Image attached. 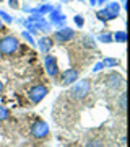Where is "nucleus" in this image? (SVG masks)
<instances>
[{
    "label": "nucleus",
    "mask_w": 130,
    "mask_h": 147,
    "mask_svg": "<svg viewBox=\"0 0 130 147\" xmlns=\"http://www.w3.org/2000/svg\"><path fill=\"white\" fill-rule=\"evenodd\" d=\"M119 3L117 2H109L107 5L104 7L103 10H99L96 15H98L99 20L103 21H107V20H114V18H117L119 16Z\"/></svg>",
    "instance_id": "obj_1"
},
{
    "label": "nucleus",
    "mask_w": 130,
    "mask_h": 147,
    "mask_svg": "<svg viewBox=\"0 0 130 147\" xmlns=\"http://www.w3.org/2000/svg\"><path fill=\"white\" fill-rule=\"evenodd\" d=\"M89 88H91L89 80H80V82H77L70 88V95H72V98H75V100H83L85 96L89 93Z\"/></svg>",
    "instance_id": "obj_2"
},
{
    "label": "nucleus",
    "mask_w": 130,
    "mask_h": 147,
    "mask_svg": "<svg viewBox=\"0 0 130 147\" xmlns=\"http://www.w3.org/2000/svg\"><path fill=\"white\" fill-rule=\"evenodd\" d=\"M18 49V39L15 36H5L3 39H0V53L10 56Z\"/></svg>",
    "instance_id": "obj_3"
},
{
    "label": "nucleus",
    "mask_w": 130,
    "mask_h": 147,
    "mask_svg": "<svg viewBox=\"0 0 130 147\" xmlns=\"http://www.w3.org/2000/svg\"><path fill=\"white\" fill-rule=\"evenodd\" d=\"M31 134H33V137H36V139H44V137L49 134V126H47V123L42 121V119H36L31 126Z\"/></svg>",
    "instance_id": "obj_4"
},
{
    "label": "nucleus",
    "mask_w": 130,
    "mask_h": 147,
    "mask_svg": "<svg viewBox=\"0 0 130 147\" xmlns=\"http://www.w3.org/2000/svg\"><path fill=\"white\" fill-rule=\"evenodd\" d=\"M47 95V87H44V85H34V87H31L29 88V92H28V98L33 101V103H39V101H42L44 98H46Z\"/></svg>",
    "instance_id": "obj_5"
},
{
    "label": "nucleus",
    "mask_w": 130,
    "mask_h": 147,
    "mask_svg": "<svg viewBox=\"0 0 130 147\" xmlns=\"http://www.w3.org/2000/svg\"><path fill=\"white\" fill-rule=\"evenodd\" d=\"M106 85H107V88H111V90H117L124 85V77L117 72H112L106 77Z\"/></svg>",
    "instance_id": "obj_6"
},
{
    "label": "nucleus",
    "mask_w": 130,
    "mask_h": 147,
    "mask_svg": "<svg viewBox=\"0 0 130 147\" xmlns=\"http://www.w3.org/2000/svg\"><path fill=\"white\" fill-rule=\"evenodd\" d=\"M75 36V33H73V30L72 28H60V30H57V31L54 33V39L57 42H67V41H70L72 38Z\"/></svg>",
    "instance_id": "obj_7"
},
{
    "label": "nucleus",
    "mask_w": 130,
    "mask_h": 147,
    "mask_svg": "<svg viewBox=\"0 0 130 147\" xmlns=\"http://www.w3.org/2000/svg\"><path fill=\"white\" fill-rule=\"evenodd\" d=\"M78 70L77 69H67L65 72L62 74V77H60V84L62 85H72V84H75L78 80Z\"/></svg>",
    "instance_id": "obj_8"
},
{
    "label": "nucleus",
    "mask_w": 130,
    "mask_h": 147,
    "mask_svg": "<svg viewBox=\"0 0 130 147\" xmlns=\"http://www.w3.org/2000/svg\"><path fill=\"white\" fill-rule=\"evenodd\" d=\"M65 20H67V16L63 15V13H60V10H59V8H54V10L51 11V25L59 26V28H63Z\"/></svg>",
    "instance_id": "obj_9"
},
{
    "label": "nucleus",
    "mask_w": 130,
    "mask_h": 147,
    "mask_svg": "<svg viewBox=\"0 0 130 147\" xmlns=\"http://www.w3.org/2000/svg\"><path fill=\"white\" fill-rule=\"evenodd\" d=\"M44 64H46V70H47V74H49L51 77H55V75L59 74L57 59L54 57V56H46V61H44Z\"/></svg>",
    "instance_id": "obj_10"
},
{
    "label": "nucleus",
    "mask_w": 130,
    "mask_h": 147,
    "mask_svg": "<svg viewBox=\"0 0 130 147\" xmlns=\"http://www.w3.org/2000/svg\"><path fill=\"white\" fill-rule=\"evenodd\" d=\"M51 47H52V39H51V38L44 36V38L39 39V51H41V53H47Z\"/></svg>",
    "instance_id": "obj_11"
},
{
    "label": "nucleus",
    "mask_w": 130,
    "mask_h": 147,
    "mask_svg": "<svg viewBox=\"0 0 130 147\" xmlns=\"http://www.w3.org/2000/svg\"><path fill=\"white\" fill-rule=\"evenodd\" d=\"M99 42H112V34L111 33H101L98 36Z\"/></svg>",
    "instance_id": "obj_12"
},
{
    "label": "nucleus",
    "mask_w": 130,
    "mask_h": 147,
    "mask_svg": "<svg viewBox=\"0 0 130 147\" xmlns=\"http://www.w3.org/2000/svg\"><path fill=\"white\" fill-rule=\"evenodd\" d=\"M103 67H115L117 64H119V61L117 59H111V57H107V59H104L103 62Z\"/></svg>",
    "instance_id": "obj_13"
},
{
    "label": "nucleus",
    "mask_w": 130,
    "mask_h": 147,
    "mask_svg": "<svg viewBox=\"0 0 130 147\" xmlns=\"http://www.w3.org/2000/svg\"><path fill=\"white\" fill-rule=\"evenodd\" d=\"M83 42H85V47H88V49H94L96 47V42H94V39L91 36H85Z\"/></svg>",
    "instance_id": "obj_14"
},
{
    "label": "nucleus",
    "mask_w": 130,
    "mask_h": 147,
    "mask_svg": "<svg viewBox=\"0 0 130 147\" xmlns=\"http://www.w3.org/2000/svg\"><path fill=\"white\" fill-rule=\"evenodd\" d=\"M119 108L120 111H125V108H127V93H122L119 96Z\"/></svg>",
    "instance_id": "obj_15"
},
{
    "label": "nucleus",
    "mask_w": 130,
    "mask_h": 147,
    "mask_svg": "<svg viewBox=\"0 0 130 147\" xmlns=\"http://www.w3.org/2000/svg\"><path fill=\"white\" fill-rule=\"evenodd\" d=\"M114 39L117 42H125V41H127V33H125V31H117L114 34Z\"/></svg>",
    "instance_id": "obj_16"
},
{
    "label": "nucleus",
    "mask_w": 130,
    "mask_h": 147,
    "mask_svg": "<svg viewBox=\"0 0 130 147\" xmlns=\"http://www.w3.org/2000/svg\"><path fill=\"white\" fill-rule=\"evenodd\" d=\"M8 116H10L8 110H7L5 106H2V105H0V121H5V119H8Z\"/></svg>",
    "instance_id": "obj_17"
},
{
    "label": "nucleus",
    "mask_w": 130,
    "mask_h": 147,
    "mask_svg": "<svg viewBox=\"0 0 130 147\" xmlns=\"http://www.w3.org/2000/svg\"><path fill=\"white\" fill-rule=\"evenodd\" d=\"M86 147H104V144L99 139H93V141H89L88 144H86Z\"/></svg>",
    "instance_id": "obj_18"
},
{
    "label": "nucleus",
    "mask_w": 130,
    "mask_h": 147,
    "mask_svg": "<svg viewBox=\"0 0 130 147\" xmlns=\"http://www.w3.org/2000/svg\"><path fill=\"white\" fill-rule=\"evenodd\" d=\"M0 16H2V20L5 21V23H11V21H13V18H11L7 11H3V10H0Z\"/></svg>",
    "instance_id": "obj_19"
},
{
    "label": "nucleus",
    "mask_w": 130,
    "mask_h": 147,
    "mask_svg": "<svg viewBox=\"0 0 130 147\" xmlns=\"http://www.w3.org/2000/svg\"><path fill=\"white\" fill-rule=\"evenodd\" d=\"M73 20H75V25H78L80 28L85 25V20H83V16H81V15H77L75 18H73Z\"/></svg>",
    "instance_id": "obj_20"
},
{
    "label": "nucleus",
    "mask_w": 130,
    "mask_h": 147,
    "mask_svg": "<svg viewBox=\"0 0 130 147\" xmlns=\"http://www.w3.org/2000/svg\"><path fill=\"white\" fill-rule=\"evenodd\" d=\"M23 38H25L26 41L29 42V44H36V42H34V39L31 38V34H29L28 31H23Z\"/></svg>",
    "instance_id": "obj_21"
},
{
    "label": "nucleus",
    "mask_w": 130,
    "mask_h": 147,
    "mask_svg": "<svg viewBox=\"0 0 130 147\" xmlns=\"http://www.w3.org/2000/svg\"><path fill=\"white\" fill-rule=\"evenodd\" d=\"M101 69H103V64L99 62V64H96V65H94V69H93V70H94V72H99Z\"/></svg>",
    "instance_id": "obj_22"
},
{
    "label": "nucleus",
    "mask_w": 130,
    "mask_h": 147,
    "mask_svg": "<svg viewBox=\"0 0 130 147\" xmlns=\"http://www.w3.org/2000/svg\"><path fill=\"white\" fill-rule=\"evenodd\" d=\"M10 7H11V8H18V5H16V0H10Z\"/></svg>",
    "instance_id": "obj_23"
},
{
    "label": "nucleus",
    "mask_w": 130,
    "mask_h": 147,
    "mask_svg": "<svg viewBox=\"0 0 130 147\" xmlns=\"http://www.w3.org/2000/svg\"><path fill=\"white\" fill-rule=\"evenodd\" d=\"M104 2H107V0H96V5L98 3H104Z\"/></svg>",
    "instance_id": "obj_24"
},
{
    "label": "nucleus",
    "mask_w": 130,
    "mask_h": 147,
    "mask_svg": "<svg viewBox=\"0 0 130 147\" xmlns=\"http://www.w3.org/2000/svg\"><path fill=\"white\" fill-rule=\"evenodd\" d=\"M89 3H91V5H96V0H89Z\"/></svg>",
    "instance_id": "obj_25"
},
{
    "label": "nucleus",
    "mask_w": 130,
    "mask_h": 147,
    "mask_svg": "<svg viewBox=\"0 0 130 147\" xmlns=\"http://www.w3.org/2000/svg\"><path fill=\"white\" fill-rule=\"evenodd\" d=\"M2 90H3V84L0 82V93H2Z\"/></svg>",
    "instance_id": "obj_26"
},
{
    "label": "nucleus",
    "mask_w": 130,
    "mask_h": 147,
    "mask_svg": "<svg viewBox=\"0 0 130 147\" xmlns=\"http://www.w3.org/2000/svg\"><path fill=\"white\" fill-rule=\"evenodd\" d=\"M0 30H2V21H0Z\"/></svg>",
    "instance_id": "obj_27"
},
{
    "label": "nucleus",
    "mask_w": 130,
    "mask_h": 147,
    "mask_svg": "<svg viewBox=\"0 0 130 147\" xmlns=\"http://www.w3.org/2000/svg\"><path fill=\"white\" fill-rule=\"evenodd\" d=\"M62 2H68V0H62Z\"/></svg>",
    "instance_id": "obj_28"
},
{
    "label": "nucleus",
    "mask_w": 130,
    "mask_h": 147,
    "mask_svg": "<svg viewBox=\"0 0 130 147\" xmlns=\"http://www.w3.org/2000/svg\"><path fill=\"white\" fill-rule=\"evenodd\" d=\"M0 2H2V0H0Z\"/></svg>",
    "instance_id": "obj_29"
}]
</instances>
